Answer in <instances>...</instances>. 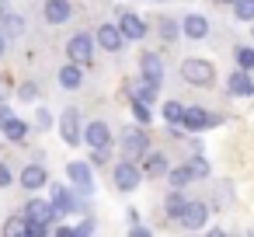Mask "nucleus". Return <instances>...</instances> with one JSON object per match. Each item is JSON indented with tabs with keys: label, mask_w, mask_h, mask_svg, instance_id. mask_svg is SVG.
<instances>
[{
	"label": "nucleus",
	"mask_w": 254,
	"mask_h": 237,
	"mask_svg": "<svg viewBox=\"0 0 254 237\" xmlns=\"http://www.w3.org/2000/svg\"><path fill=\"white\" fill-rule=\"evenodd\" d=\"M94 39H98V46H101V49H108V53H119V49H122V42H126L122 28H119V25H112V21H105V25L98 28V35H94Z\"/></svg>",
	"instance_id": "1a4fd4ad"
},
{
	"label": "nucleus",
	"mask_w": 254,
	"mask_h": 237,
	"mask_svg": "<svg viewBox=\"0 0 254 237\" xmlns=\"http://www.w3.org/2000/svg\"><path fill=\"white\" fill-rule=\"evenodd\" d=\"M146 150H150V140H146L143 129H129V133L122 136V157H129V160H143Z\"/></svg>",
	"instance_id": "39448f33"
},
{
	"label": "nucleus",
	"mask_w": 254,
	"mask_h": 237,
	"mask_svg": "<svg viewBox=\"0 0 254 237\" xmlns=\"http://www.w3.org/2000/svg\"><path fill=\"white\" fill-rule=\"evenodd\" d=\"M164 119H167L171 126H178V122L185 119V105H181V101H167V105H164Z\"/></svg>",
	"instance_id": "c756f323"
},
{
	"label": "nucleus",
	"mask_w": 254,
	"mask_h": 237,
	"mask_svg": "<svg viewBox=\"0 0 254 237\" xmlns=\"http://www.w3.org/2000/svg\"><path fill=\"white\" fill-rule=\"evenodd\" d=\"M0 32H4L7 39H21L25 35V18L21 14H11V11L0 14Z\"/></svg>",
	"instance_id": "412c9836"
},
{
	"label": "nucleus",
	"mask_w": 254,
	"mask_h": 237,
	"mask_svg": "<svg viewBox=\"0 0 254 237\" xmlns=\"http://www.w3.org/2000/svg\"><path fill=\"white\" fill-rule=\"evenodd\" d=\"M4 4H7V0H0V7H4Z\"/></svg>",
	"instance_id": "a19ab883"
},
{
	"label": "nucleus",
	"mask_w": 254,
	"mask_h": 237,
	"mask_svg": "<svg viewBox=\"0 0 254 237\" xmlns=\"http://www.w3.org/2000/svg\"><path fill=\"white\" fill-rule=\"evenodd\" d=\"M46 185H49V171L42 164L21 167V188H46Z\"/></svg>",
	"instance_id": "2eb2a0df"
},
{
	"label": "nucleus",
	"mask_w": 254,
	"mask_h": 237,
	"mask_svg": "<svg viewBox=\"0 0 254 237\" xmlns=\"http://www.w3.org/2000/svg\"><path fill=\"white\" fill-rule=\"evenodd\" d=\"M188 164H191V171H195V178H205V174H209V164H205L202 157H191Z\"/></svg>",
	"instance_id": "473e14b6"
},
{
	"label": "nucleus",
	"mask_w": 254,
	"mask_h": 237,
	"mask_svg": "<svg viewBox=\"0 0 254 237\" xmlns=\"http://www.w3.org/2000/svg\"><path fill=\"white\" fill-rule=\"evenodd\" d=\"M143 174H146V178H164V174H171L167 157L157 154V150H146V157H143Z\"/></svg>",
	"instance_id": "ddd939ff"
},
{
	"label": "nucleus",
	"mask_w": 254,
	"mask_h": 237,
	"mask_svg": "<svg viewBox=\"0 0 254 237\" xmlns=\"http://www.w3.org/2000/svg\"><path fill=\"white\" fill-rule=\"evenodd\" d=\"M66 56H70L73 63L87 67V63H91V56H94V42H91V35L77 32V35H73V39L66 42Z\"/></svg>",
	"instance_id": "0eeeda50"
},
{
	"label": "nucleus",
	"mask_w": 254,
	"mask_h": 237,
	"mask_svg": "<svg viewBox=\"0 0 254 237\" xmlns=\"http://www.w3.org/2000/svg\"><path fill=\"white\" fill-rule=\"evenodd\" d=\"M0 129H4V136H7L11 143H21V140L28 136V122H25V119H14V115H11L4 126H0Z\"/></svg>",
	"instance_id": "4be33fe9"
},
{
	"label": "nucleus",
	"mask_w": 254,
	"mask_h": 237,
	"mask_svg": "<svg viewBox=\"0 0 254 237\" xmlns=\"http://www.w3.org/2000/svg\"><path fill=\"white\" fill-rule=\"evenodd\" d=\"M115 188L119 192H132V188H139V181H143V167L136 164V160H129V157H122L119 164H115Z\"/></svg>",
	"instance_id": "f03ea898"
},
{
	"label": "nucleus",
	"mask_w": 254,
	"mask_h": 237,
	"mask_svg": "<svg viewBox=\"0 0 254 237\" xmlns=\"http://www.w3.org/2000/svg\"><path fill=\"white\" fill-rule=\"evenodd\" d=\"M237 21H254V0H233Z\"/></svg>",
	"instance_id": "c85d7f7f"
},
{
	"label": "nucleus",
	"mask_w": 254,
	"mask_h": 237,
	"mask_svg": "<svg viewBox=\"0 0 254 237\" xmlns=\"http://www.w3.org/2000/svg\"><path fill=\"white\" fill-rule=\"evenodd\" d=\"M139 74L160 87V84H164V63H160V56H157V53H143V56H139Z\"/></svg>",
	"instance_id": "9b49d317"
},
{
	"label": "nucleus",
	"mask_w": 254,
	"mask_h": 237,
	"mask_svg": "<svg viewBox=\"0 0 254 237\" xmlns=\"http://www.w3.org/2000/svg\"><path fill=\"white\" fill-rule=\"evenodd\" d=\"M185 206H188V202H185V195H181V188H174V192L167 195V202H164V213H167L171 220H178Z\"/></svg>",
	"instance_id": "393cba45"
},
{
	"label": "nucleus",
	"mask_w": 254,
	"mask_h": 237,
	"mask_svg": "<svg viewBox=\"0 0 254 237\" xmlns=\"http://www.w3.org/2000/svg\"><path fill=\"white\" fill-rule=\"evenodd\" d=\"M7 119H11V108H7V105H4V101H0V126H4V122H7Z\"/></svg>",
	"instance_id": "4c0bfd02"
},
{
	"label": "nucleus",
	"mask_w": 254,
	"mask_h": 237,
	"mask_svg": "<svg viewBox=\"0 0 254 237\" xmlns=\"http://www.w3.org/2000/svg\"><path fill=\"white\" fill-rule=\"evenodd\" d=\"M167 178H171V188H185V185L195 178V171H191V164H185V167H174Z\"/></svg>",
	"instance_id": "a878e982"
},
{
	"label": "nucleus",
	"mask_w": 254,
	"mask_h": 237,
	"mask_svg": "<svg viewBox=\"0 0 254 237\" xmlns=\"http://www.w3.org/2000/svg\"><path fill=\"white\" fill-rule=\"evenodd\" d=\"M4 53H7V35L0 32V56H4Z\"/></svg>",
	"instance_id": "ea45409f"
},
{
	"label": "nucleus",
	"mask_w": 254,
	"mask_h": 237,
	"mask_svg": "<svg viewBox=\"0 0 254 237\" xmlns=\"http://www.w3.org/2000/svg\"><path fill=\"white\" fill-rule=\"evenodd\" d=\"M66 178L77 185L80 195H91L94 192V178H91V164L87 160H70L66 164Z\"/></svg>",
	"instance_id": "423d86ee"
},
{
	"label": "nucleus",
	"mask_w": 254,
	"mask_h": 237,
	"mask_svg": "<svg viewBox=\"0 0 254 237\" xmlns=\"http://www.w3.org/2000/svg\"><path fill=\"white\" fill-rule=\"evenodd\" d=\"M223 4H233V0H223Z\"/></svg>",
	"instance_id": "79ce46f5"
},
{
	"label": "nucleus",
	"mask_w": 254,
	"mask_h": 237,
	"mask_svg": "<svg viewBox=\"0 0 254 237\" xmlns=\"http://www.w3.org/2000/svg\"><path fill=\"white\" fill-rule=\"evenodd\" d=\"M205 220H209V206H205V202H188V206L181 209V216H178V223H181L185 230H202Z\"/></svg>",
	"instance_id": "6e6552de"
},
{
	"label": "nucleus",
	"mask_w": 254,
	"mask_h": 237,
	"mask_svg": "<svg viewBox=\"0 0 254 237\" xmlns=\"http://www.w3.org/2000/svg\"><path fill=\"white\" fill-rule=\"evenodd\" d=\"M84 143H91V147H108V143H112V129L98 119V122L84 126Z\"/></svg>",
	"instance_id": "dca6fc26"
},
{
	"label": "nucleus",
	"mask_w": 254,
	"mask_h": 237,
	"mask_svg": "<svg viewBox=\"0 0 254 237\" xmlns=\"http://www.w3.org/2000/svg\"><path fill=\"white\" fill-rule=\"evenodd\" d=\"M7 94H11V84H7V80H0V101H4Z\"/></svg>",
	"instance_id": "58836bf2"
},
{
	"label": "nucleus",
	"mask_w": 254,
	"mask_h": 237,
	"mask_svg": "<svg viewBox=\"0 0 254 237\" xmlns=\"http://www.w3.org/2000/svg\"><path fill=\"white\" fill-rule=\"evenodd\" d=\"M42 14H46V21H49V25H63V21H70L73 7H70V0H46Z\"/></svg>",
	"instance_id": "4468645a"
},
{
	"label": "nucleus",
	"mask_w": 254,
	"mask_h": 237,
	"mask_svg": "<svg viewBox=\"0 0 254 237\" xmlns=\"http://www.w3.org/2000/svg\"><path fill=\"white\" fill-rule=\"evenodd\" d=\"M181 28H185V35L195 39V42L209 35V21H205V14H188V18L181 21Z\"/></svg>",
	"instance_id": "6ab92c4d"
},
{
	"label": "nucleus",
	"mask_w": 254,
	"mask_h": 237,
	"mask_svg": "<svg viewBox=\"0 0 254 237\" xmlns=\"http://www.w3.org/2000/svg\"><path fill=\"white\" fill-rule=\"evenodd\" d=\"M11 181H14V174H11V167H7L4 160H0V188H7Z\"/></svg>",
	"instance_id": "72a5a7b5"
},
{
	"label": "nucleus",
	"mask_w": 254,
	"mask_h": 237,
	"mask_svg": "<svg viewBox=\"0 0 254 237\" xmlns=\"http://www.w3.org/2000/svg\"><path fill=\"white\" fill-rule=\"evenodd\" d=\"M25 230H28V216H25V213H21V216H11V220L4 223V234H7V237H18V234H25Z\"/></svg>",
	"instance_id": "bb28decb"
},
{
	"label": "nucleus",
	"mask_w": 254,
	"mask_h": 237,
	"mask_svg": "<svg viewBox=\"0 0 254 237\" xmlns=\"http://www.w3.org/2000/svg\"><path fill=\"white\" fill-rule=\"evenodd\" d=\"M181 77L188 80V84H195V87H212V80H216V67L209 63V60H185L181 63Z\"/></svg>",
	"instance_id": "f257e3e1"
},
{
	"label": "nucleus",
	"mask_w": 254,
	"mask_h": 237,
	"mask_svg": "<svg viewBox=\"0 0 254 237\" xmlns=\"http://www.w3.org/2000/svg\"><path fill=\"white\" fill-rule=\"evenodd\" d=\"M49 199L60 206V213H63V216L77 209V195H73L70 188H63V185H49Z\"/></svg>",
	"instance_id": "a211bd4d"
},
{
	"label": "nucleus",
	"mask_w": 254,
	"mask_h": 237,
	"mask_svg": "<svg viewBox=\"0 0 254 237\" xmlns=\"http://www.w3.org/2000/svg\"><path fill=\"white\" fill-rule=\"evenodd\" d=\"M157 35H160L164 42H174L178 35H185V28H181L174 18H160V21H157Z\"/></svg>",
	"instance_id": "5701e85b"
},
{
	"label": "nucleus",
	"mask_w": 254,
	"mask_h": 237,
	"mask_svg": "<svg viewBox=\"0 0 254 237\" xmlns=\"http://www.w3.org/2000/svg\"><path fill=\"white\" fill-rule=\"evenodd\" d=\"M105 160H108V147H91V164L105 167Z\"/></svg>",
	"instance_id": "2f4dec72"
},
{
	"label": "nucleus",
	"mask_w": 254,
	"mask_h": 237,
	"mask_svg": "<svg viewBox=\"0 0 254 237\" xmlns=\"http://www.w3.org/2000/svg\"><path fill=\"white\" fill-rule=\"evenodd\" d=\"M60 84H63L66 91H77V87L84 84V70H80V63H73V60H70V63L60 70Z\"/></svg>",
	"instance_id": "aec40b11"
},
{
	"label": "nucleus",
	"mask_w": 254,
	"mask_h": 237,
	"mask_svg": "<svg viewBox=\"0 0 254 237\" xmlns=\"http://www.w3.org/2000/svg\"><path fill=\"white\" fill-rule=\"evenodd\" d=\"M91 230H94V220H84V223L77 227V234H91Z\"/></svg>",
	"instance_id": "e433bc0d"
},
{
	"label": "nucleus",
	"mask_w": 254,
	"mask_h": 237,
	"mask_svg": "<svg viewBox=\"0 0 254 237\" xmlns=\"http://www.w3.org/2000/svg\"><path fill=\"white\" fill-rule=\"evenodd\" d=\"M60 133H63V143H66V147L84 143V122H80V112H77V108H66V112L60 115Z\"/></svg>",
	"instance_id": "20e7f679"
},
{
	"label": "nucleus",
	"mask_w": 254,
	"mask_h": 237,
	"mask_svg": "<svg viewBox=\"0 0 254 237\" xmlns=\"http://www.w3.org/2000/svg\"><path fill=\"white\" fill-rule=\"evenodd\" d=\"M216 119L205 112V108H195V105H188L185 108V119H181V126L188 129V133H202V129H209Z\"/></svg>",
	"instance_id": "9d476101"
},
{
	"label": "nucleus",
	"mask_w": 254,
	"mask_h": 237,
	"mask_svg": "<svg viewBox=\"0 0 254 237\" xmlns=\"http://www.w3.org/2000/svg\"><path fill=\"white\" fill-rule=\"evenodd\" d=\"M233 56H237V67L240 70H254V49L251 46H237Z\"/></svg>",
	"instance_id": "cd10ccee"
},
{
	"label": "nucleus",
	"mask_w": 254,
	"mask_h": 237,
	"mask_svg": "<svg viewBox=\"0 0 254 237\" xmlns=\"http://www.w3.org/2000/svg\"><path fill=\"white\" fill-rule=\"evenodd\" d=\"M132 115H136V119H139V122L146 126V122H150V108H146V101H139V98H132Z\"/></svg>",
	"instance_id": "7c9ffc66"
},
{
	"label": "nucleus",
	"mask_w": 254,
	"mask_h": 237,
	"mask_svg": "<svg viewBox=\"0 0 254 237\" xmlns=\"http://www.w3.org/2000/svg\"><path fill=\"white\" fill-rule=\"evenodd\" d=\"M18 94H21V101H35V94H39V91H35V84H21V91H18Z\"/></svg>",
	"instance_id": "f704fd0d"
},
{
	"label": "nucleus",
	"mask_w": 254,
	"mask_h": 237,
	"mask_svg": "<svg viewBox=\"0 0 254 237\" xmlns=\"http://www.w3.org/2000/svg\"><path fill=\"white\" fill-rule=\"evenodd\" d=\"M226 91L237 94V98H251V94H254L251 70H240V67H237V74H230V80H226Z\"/></svg>",
	"instance_id": "f8f14e48"
},
{
	"label": "nucleus",
	"mask_w": 254,
	"mask_h": 237,
	"mask_svg": "<svg viewBox=\"0 0 254 237\" xmlns=\"http://www.w3.org/2000/svg\"><path fill=\"white\" fill-rule=\"evenodd\" d=\"M25 216H28V220H35V223L53 227L63 213H60V206H56L53 199H28V202H25Z\"/></svg>",
	"instance_id": "7ed1b4c3"
},
{
	"label": "nucleus",
	"mask_w": 254,
	"mask_h": 237,
	"mask_svg": "<svg viewBox=\"0 0 254 237\" xmlns=\"http://www.w3.org/2000/svg\"><path fill=\"white\" fill-rule=\"evenodd\" d=\"M35 122H39L42 129H49V126H53V115H49V112H46V108L39 105V115H35Z\"/></svg>",
	"instance_id": "c9c22d12"
},
{
	"label": "nucleus",
	"mask_w": 254,
	"mask_h": 237,
	"mask_svg": "<svg viewBox=\"0 0 254 237\" xmlns=\"http://www.w3.org/2000/svg\"><path fill=\"white\" fill-rule=\"evenodd\" d=\"M157 91H160V87H157L153 80H146V77H143L139 84H132V98H139V101H146V105L157 98Z\"/></svg>",
	"instance_id": "b1692460"
},
{
	"label": "nucleus",
	"mask_w": 254,
	"mask_h": 237,
	"mask_svg": "<svg viewBox=\"0 0 254 237\" xmlns=\"http://www.w3.org/2000/svg\"><path fill=\"white\" fill-rule=\"evenodd\" d=\"M119 28H122V35L132 39V42H139V39L146 35V25H143L139 14H122V18H119Z\"/></svg>",
	"instance_id": "f3484780"
}]
</instances>
